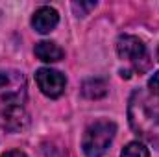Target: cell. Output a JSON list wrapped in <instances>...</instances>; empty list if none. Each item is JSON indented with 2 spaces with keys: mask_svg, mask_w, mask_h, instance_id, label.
I'll list each match as a JSON object with an SVG mask.
<instances>
[{
  "mask_svg": "<svg viewBox=\"0 0 159 157\" xmlns=\"http://www.w3.org/2000/svg\"><path fill=\"white\" fill-rule=\"evenodd\" d=\"M26 79L19 70H0V128L19 131L28 126Z\"/></svg>",
  "mask_w": 159,
  "mask_h": 157,
  "instance_id": "6da1fadb",
  "label": "cell"
},
{
  "mask_svg": "<svg viewBox=\"0 0 159 157\" xmlns=\"http://www.w3.org/2000/svg\"><path fill=\"white\" fill-rule=\"evenodd\" d=\"M117 126L111 120H98L85 129L81 148L87 157H102L113 142Z\"/></svg>",
  "mask_w": 159,
  "mask_h": 157,
  "instance_id": "3957f363",
  "label": "cell"
},
{
  "mask_svg": "<svg viewBox=\"0 0 159 157\" xmlns=\"http://www.w3.org/2000/svg\"><path fill=\"white\" fill-rule=\"evenodd\" d=\"M117 52L122 59L129 61L133 65V69L139 72H143L150 67L146 46L135 35H120L119 41H117Z\"/></svg>",
  "mask_w": 159,
  "mask_h": 157,
  "instance_id": "277c9868",
  "label": "cell"
},
{
  "mask_svg": "<svg viewBox=\"0 0 159 157\" xmlns=\"http://www.w3.org/2000/svg\"><path fill=\"white\" fill-rule=\"evenodd\" d=\"M96 7V2H74L72 4V9H74V13L78 15V17H85L91 9H94Z\"/></svg>",
  "mask_w": 159,
  "mask_h": 157,
  "instance_id": "30bf717a",
  "label": "cell"
},
{
  "mask_svg": "<svg viewBox=\"0 0 159 157\" xmlns=\"http://www.w3.org/2000/svg\"><path fill=\"white\" fill-rule=\"evenodd\" d=\"M2 157H26V154L20 150H11V152H6Z\"/></svg>",
  "mask_w": 159,
  "mask_h": 157,
  "instance_id": "7c38bea8",
  "label": "cell"
},
{
  "mask_svg": "<svg viewBox=\"0 0 159 157\" xmlns=\"http://www.w3.org/2000/svg\"><path fill=\"white\" fill-rule=\"evenodd\" d=\"M34 52L44 63H56V61L63 59V50L56 43H52V41H41V43H37Z\"/></svg>",
  "mask_w": 159,
  "mask_h": 157,
  "instance_id": "52a82bcc",
  "label": "cell"
},
{
  "mask_svg": "<svg viewBox=\"0 0 159 157\" xmlns=\"http://www.w3.org/2000/svg\"><path fill=\"white\" fill-rule=\"evenodd\" d=\"M81 92H83V96L93 98V100L102 98V96H106V92H107V83L100 78H89V79L83 81Z\"/></svg>",
  "mask_w": 159,
  "mask_h": 157,
  "instance_id": "ba28073f",
  "label": "cell"
},
{
  "mask_svg": "<svg viewBox=\"0 0 159 157\" xmlns=\"http://www.w3.org/2000/svg\"><path fill=\"white\" fill-rule=\"evenodd\" d=\"M157 59H159V50H157Z\"/></svg>",
  "mask_w": 159,
  "mask_h": 157,
  "instance_id": "4fadbf2b",
  "label": "cell"
},
{
  "mask_svg": "<svg viewBox=\"0 0 159 157\" xmlns=\"http://www.w3.org/2000/svg\"><path fill=\"white\" fill-rule=\"evenodd\" d=\"M120 157H150V152L143 142H129L122 150Z\"/></svg>",
  "mask_w": 159,
  "mask_h": 157,
  "instance_id": "9c48e42d",
  "label": "cell"
},
{
  "mask_svg": "<svg viewBox=\"0 0 159 157\" xmlns=\"http://www.w3.org/2000/svg\"><path fill=\"white\" fill-rule=\"evenodd\" d=\"M148 87H150V92H152V94L159 96V72H156V74L150 78V81H148Z\"/></svg>",
  "mask_w": 159,
  "mask_h": 157,
  "instance_id": "8fae6325",
  "label": "cell"
},
{
  "mask_svg": "<svg viewBox=\"0 0 159 157\" xmlns=\"http://www.w3.org/2000/svg\"><path fill=\"white\" fill-rule=\"evenodd\" d=\"M35 79H37L41 92L48 98L61 96L63 91H65V85H67L65 76L59 70H54V69H39L37 74H35Z\"/></svg>",
  "mask_w": 159,
  "mask_h": 157,
  "instance_id": "5b68a950",
  "label": "cell"
},
{
  "mask_svg": "<svg viewBox=\"0 0 159 157\" xmlns=\"http://www.w3.org/2000/svg\"><path fill=\"white\" fill-rule=\"evenodd\" d=\"M128 120L143 141L159 148V96L143 89L135 91L129 98Z\"/></svg>",
  "mask_w": 159,
  "mask_h": 157,
  "instance_id": "7a4b0ae2",
  "label": "cell"
},
{
  "mask_svg": "<svg viewBox=\"0 0 159 157\" xmlns=\"http://www.w3.org/2000/svg\"><path fill=\"white\" fill-rule=\"evenodd\" d=\"M57 22H59V15H57V11H56L54 7H50V6L39 7V9L34 13V17H32V26H34L39 34H48V32H52V30L57 26Z\"/></svg>",
  "mask_w": 159,
  "mask_h": 157,
  "instance_id": "8992f818",
  "label": "cell"
}]
</instances>
